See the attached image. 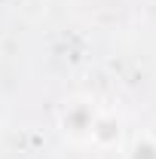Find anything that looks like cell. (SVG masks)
<instances>
[{"instance_id":"cell-1","label":"cell","mask_w":156,"mask_h":159,"mask_svg":"<svg viewBox=\"0 0 156 159\" xmlns=\"http://www.w3.org/2000/svg\"><path fill=\"white\" fill-rule=\"evenodd\" d=\"M95 113H98V104L89 95H71L58 110V129L64 135V141H71L77 147H89Z\"/></svg>"},{"instance_id":"cell-3","label":"cell","mask_w":156,"mask_h":159,"mask_svg":"<svg viewBox=\"0 0 156 159\" xmlns=\"http://www.w3.org/2000/svg\"><path fill=\"white\" fill-rule=\"evenodd\" d=\"M122 159H156V135L153 132H138L126 144Z\"/></svg>"},{"instance_id":"cell-2","label":"cell","mask_w":156,"mask_h":159,"mask_svg":"<svg viewBox=\"0 0 156 159\" xmlns=\"http://www.w3.org/2000/svg\"><path fill=\"white\" fill-rule=\"evenodd\" d=\"M122 141H126L122 116L113 107H98L95 122H92V135H89V147H95V150H122Z\"/></svg>"}]
</instances>
